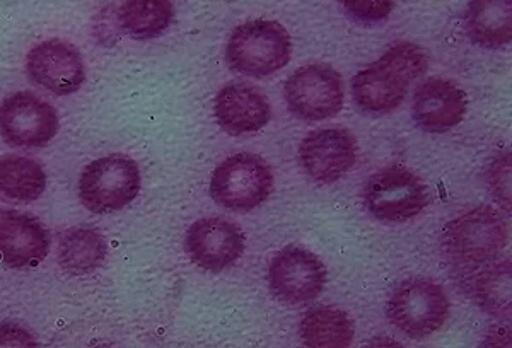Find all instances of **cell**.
<instances>
[{
	"mask_svg": "<svg viewBox=\"0 0 512 348\" xmlns=\"http://www.w3.org/2000/svg\"><path fill=\"white\" fill-rule=\"evenodd\" d=\"M490 190L495 200L511 212V152L499 157L489 174Z\"/></svg>",
	"mask_w": 512,
	"mask_h": 348,
	"instance_id": "obj_24",
	"label": "cell"
},
{
	"mask_svg": "<svg viewBox=\"0 0 512 348\" xmlns=\"http://www.w3.org/2000/svg\"><path fill=\"white\" fill-rule=\"evenodd\" d=\"M108 255L105 238L93 227H72L60 236L57 258L65 273L82 277L96 272Z\"/></svg>",
	"mask_w": 512,
	"mask_h": 348,
	"instance_id": "obj_18",
	"label": "cell"
},
{
	"mask_svg": "<svg viewBox=\"0 0 512 348\" xmlns=\"http://www.w3.org/2000/svg\"><path fill=\"white\" fill-rule=\"evenodd\" d=\"M0 347H36V338L23 326L2 323L0 325Z\"/></svg>",
	"mask_w": 512,
	"mask_h": 348,
	"instance_id": "obj_25",
	"label": "cell"
},
{
	"mask_svg": "<svg viewBox=\"0 0 512 348\" xmlns=\"http://www.w3.org/2000/svg\"><path fill=\"white\" fill-rule=\"evenodd\" d=\"M48 251L50 234L36 217L19 212L0 215V258L7 267H36Z\"/></svg>",
	"mask_w": 512,
	"mask_h": 348,
	"instance_id": "obj_16",
	"label": "cell"
},
{
	"mask_svg": "<svg viewBox=\"0 0 512 348\" xmlns=\"http://www.w3.org/2000/svg\"><path fill=\"white\" fill-rule=\"evenodd\" d=\"M284 98L299 120H330L344 108V79L330 65H304L287 79Z\"/></svg>",
	"mask_w": 512,
	"mask_h": 348,
	"instance_id": "obj_6",
	"label": "cell"
},
{
	"mask_svg": "<svg viewBox=\"0 0 512 348\" xmlns=\"http://www.w3.org/2000/svg\"><path fill=\"white\" fill-rule=\"evenodd\" d=\"M509 226L504 215L482 205L449 222L443 232V253L454 265L475 267L494 260L506 248Z\"/></svg>",
	"mask_w": 512,
	"mask_h": 348,
	"instance_id": "obj_3",
	"label": "cell"
},
{
	"mask_svg": "<svg viewBox=\"0 0 512 348\" xmlns=\"http://www.w3.org/2000/svg\"><path fill=\"white\" fill-rule=\"evenodd\" d=\"M139 164L123 154L99 157L79 178V200L93 214H113L134 202L140 192Z\"/></svg>",
	"mask_w": 512,
	"mask_h": 348,
	"instance_id": "obj_4",
	"label": "cell"
},
{
	"mask_svg": "<svg viewBox=\"0 0 512 348\" xmlns=\"http://www.w3.org/2000/svg\"><path fill=\"white\" fill-rule=\"evenodd\" d=\"M118 19L123 31L134 40H154L168 31L175 19V7L171 0H125Z\"/></svg>",
	"mask_w": 512,
	"mask_h": 348,
	"instance_id": "obj_19",
	"label": "cell"
},
{
	"mask_svg": "<svg viewBox=\"0 0 512 348\" xmlns=\"http://www.w3.org/2000/svg\"><path fill=\"white\" fill-rule=\"evenodd\" d=\"M26 74L48 93L70 96L86 82V65L74 45L62 40H45L28 53Z\"/></svg>",
	"mask_w": 512,
	"mask_h": 348,
	"instance_id": "obj_11",
	"label": "cell"
},
{
	"mask_svg": "<svg viewBox=\"0 0 512 348\" xmlns=\"http://www.w3.org/2000/svg\"><path fill=\"white\" fill-rule=\"evenodd\" d=\"M364 203L379 221L405 222L427 207L429 190L408 169H384L367 181Z\"/></svg>",
	"mask_w": 512,
	"mask_h": 348,
	"instance_id": "obj_9",
	"label": "cell"
},
{
	"mask_svg": "<svg viewBox=\"0 0 512 348\" xmlns=\"http://www.w3.org/2000/svg\"><path fill=\"white\" fill-rule=\"evenodd\" d=\"M466 108V93L456 82L432 77L417 89L412 116L424 132L444 134L463 122Z\"/></svg>",
	"mask_w": 512,
	"mask_h": 348,
	"instance_id": "obj_14",
	"label": "cell"
},
{
	"mask_svg": "<svg viewBox=\"0 0 512 348\" xmlns=\"http://www.w3.org/2000/svg\"><path fill=\"white\" fill-rule=\"evenodd\" d=\"M291 55V35L268 19L239 24L227 40V64L245 76H272L291 62Z\"/></svg>",
	"mask_w": 512,
	"mask_h": 348,
	"instance_id": "obj_2",
	"label": "cell"
},
{
	"mask_svg": "<svg viewBox=\"0 0 512 348\" xmlns=\"http://www.w3.org/2000/svg\"><path fill=\"white\" fill-rule=\"evenodd\" d=\"M511 284V261H502L478 275L473 284V296L483 311L499 318H509L512 308Z\"/></svg>",
	"mask_w": 512,
	"mask_h": 348,
	"instance_id": "obj_22",
	"label": "cell"
},
{
	"mask_svg": "<svg viewBox=\"0 0 512 348\" xmlns=\"http://www.w3.org/2000/svg\"><path fill=\"white\" fill-rule=\"evenodd\" d=\"M350 18L364 24L381 23L390 18L395 0H340Z\"/></svg>",
	"mask_w": 512,
	"mask_h": 348,
	"instance_id": "obj_23",
	"label": "cell"
},
{
	"mask_svg": "<svg viewBox=\"0 0 512 348\" xmlns=\"http://www.w3.org/2000/svg\"><path fill=\"white\" fill-rule=\"evenodd\" d=\"M429 69V53L403 41L367 65L352 81L355 105L367 113H390L407 98L412 82Z\"/></svg>",
	"mask_w": 512,
	"mask_h": 348,
	"instance_id": "obj_1",
	"label": "cell"
},
{
	"mask_svg": "<svg viewBox=\"0 0 512 348\" xmlns=\"http://www.w3.org/2000/svg\"><path fill=\"white\" fill-rule=\"evenodd\" d=\"M357 161V142L345 128H320L299 145V163L318 183H335Z\"/></svg>",
	"mask_w": 512,
	"mask_h": 348,
	"instance_id": "obj_13",
	"label": "cell"
},
{
	"mask_svg": "<svg viewBox=\"0 0 512 348\" xmlns=\"http://www.w3.org/2000/svg\"><path fill=\"white\" fill-rule=\"evenodd\" d=\"M511 330L509 326L502 328V326H494L490 331V343L489 345H511Z\"/></svg>",
	"mask_w": 512,
	"mask_h": 348,
	"instance_id": "obj_26",
	"label": "cell"
},
{
	"mask_svg": "<svg viewBox=\"0 0 512 348\" xmlns=\"http://www.w3.org/2000/svg\"><path fill=\"white\" fill-rule=\"evenodd\" d=\"M59 113L35 93L19 91L0 103V135L16 149H38L59 134Z\"/></svg>",
	"mask_w": 512,
	"mask_h": 348,
	"instance_id": "obj_8",
	"label": "cell"
},
{
	"mask_svg": "<svg viewBox=\"0 0 512 348\" xmlns=\"http://www.w3.org/2000/svg\"><path fill=\"white\" fill-rule=\"evenodd\" d=\"M214 113L219 127L234 137L255 134L272 118L267 96L245 82L222 87L214 101Z\"/></svg>",
	"mask_w": 512,
	"mask_h": 348,
	"instance_id": "obj_15",
	"label": "cell"
},
{
	"mask_svg": "<svg viewBox=\"0 0 512 348\" xmlns=\"http://www.w3.org/2000/svg\"><path fill=\"white\" fill-rule=\"evenodd\" d=\"M354 323L349 314L335 308L311 309L301 321V337L308 347L345 348L354 340Z\"/></svg>",
	"mask_w": 512,
	"mask_h": 348,
	"instance_id": "obj_21",
	"label": "cell"
},
{
	"mask_svg": "<svg viewBox=\"0 0 512 348\" xmlns=\"http://www.w3.org/2000/svg\"><path fill=\"white\" fill-rule=\"evenodd\" d=\"M274 190V173L263 157L239 152L217 166L210 180V197L234 212L260 207Z\"/></svg>",
	"mask_w": 512,
	"mask_h": 348,
	"instance_id": "obj_5",
	"label": "cell"
},
{
	"mask_svg": "<svg viewBox=\"0 0 512 348\" xmlns=\"http://www.w3.org/2000/svg\"><path fill=\"white\" fill-rule=\"evenodd\" d=\"M268 284L280 302L303 306L320 297L326 285L323 261L301 246L279 251L268 268Z\"/></svg>",
	"mask_w": 512,
	"mask_h": 348,
	"instance_id": "obj_10",
	"label": "cell"
},
{
	"mask_svg": "<svg viewBox=\"0 0 512 348\" xmlns=\"http://www.w3.org/2000/svg\"><path fill=\"white\" fill-rule=\"evenodd\" d=\"M466 33L480 47H506L512 40V0H472L466 11Z\"/></svg>",
	"mask_w": 512,
	"mask_h": 348,
	"instance_id": "obj_17",
	"label": "cell"
},
{
	"mask_svg": "<svg viewBox=\"0 0 512 348\" xmlns=\"http://www.w3.org/2000/svg\"><path fill=\"white\" fill-rule=\"evenodd\" d=\"M449 309V299L441 285L429 280H412L391 296L388 318L403 335L422 340L443 328Z\"/></svg>",
	"mask_w": 512,
	"mask_h": 348,
	"instance_id": "obj_7",
	"label": "cell"
},
{
	"mask_svg": "<svg viewBox=\"0 0 512 348\" xmlns=\"http://www.w3.org/2000/svg\"><path fill=\"white\" fill-rule=\"evenodd\" d=\"M245 234L222 217H207L188 229L185 250L190 260L207 272H224L245 251Z\"/></svg>",
	"mask_w": 512,
	"mask_h": 348,
	"instance_id": "obj_12",
	"label": "cell"
},
{
	"mask_svg": "<svg viewBox=\"0 0 512 348\" xmlns=\"http://www.w3.org/2000/svg\"><path fill=\"white\" fill-rule=\"evenodd\" d=\"M47 188V173L35 159L0 157V195L11 202H35Z\"/></svg>",
	"mask_w": 512,
	"mask_h": 348,
	"instance_id": "obj_20",
	"label": "cell"
}]
</instances>
